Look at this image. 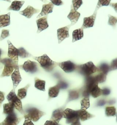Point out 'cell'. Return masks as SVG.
<instances>
[{
  "label": "cell",
  "instance_id": "18",
  "mask_svg": "<svg viewBox=\"0 0 117 125\" xmlns=\"http://www.w3.org/2000/svg\"><path fill=\"white\" fill-rule=\"evenodd\" d=\"M54 5L52 2H49L47 4H44L42 7V11L40 14L38 15L37 18H39L44 15H46L52 13L53 12V9L54 8Z\"/></svg>",
  "mask_w": 117,
  "mask_h": 125
},
{
  "label": "cell",
  "instance_id": "42",
  "mask_svg": "<svg viewBox=\"0 0 117 125\" xmlns=\"http://www.w3.org/2000/svg\"><path fill=\"white\" fill-rule=\"evenodd\" d=\"M107 102L105 99H101L99 100L97 103V106H103L105 105Z\"/></svg>",
  "mask_w": 117,
  "mask_h": 125
},
{
  "label": "cell",
  "instance_id": "45",
  "mask_svg": "<svg viewBox=\"0 0 117 125\" xmlns=\"http://www.w3.org/2000/svg\"><path fill=\"white\" fill-rule=\"evenodd\" d=\"M5 100V93L3 92L0 91V107L4 100Z\"/></svg>",
  "mask_w": 117,
  "mask_h": 125
},
{
  "label": "cell",
  "instance_id": "12",
  "mask_svg": "<svg viewBox=\"0 0 117 125\" xmlns=\"http://www.w3.org/2000/svg\"><path fill=\"white\" fill-rule=\"evenodd\" d=\"M98 10L96 9L94 13L89 17L84 18L83 20V23L82 26V29H88L94 26L95 19L97 14Z\"/></svg>",
  "mask_w": 117,
  "mask_h": 125
},
{
  "label": "cell",
  "instance_id": "51",
  "mask_svg": "<svg viewBox=\"0 0 117 125\" xmlns=\"http://www.w3.org/2000/svg\"><path fill=\"white\" fill-rule=\"evenodd\" d=\"M5 0V1H7V2H11V0Z\"/></svg>",
  "mask_w": 117,
  "mask_h": 125
},
{
  "label": "cell",
  "instance_id": "20",
  "mask_svg": "<svg viewBox=\"0 0 117 125\" xmlns=\"http://www.w3.org/2000/svg\"><path fill=\"white\" fill-rule=\"evenodd\" d=\"M79 117L81 121H84L94 117V115L90 114L86 110L80 109L77 110Z\"/></svg>",
  "mask_w": 117,
  "mask_h": 125
},
{
  "label": "cell",
  "instance_id": "8",
  "mask_svg": "<svg viewBox=\"0 0 117 125\" xmlns=\"http://www.w3.org/2000/svg\"><path fill=\"white\" fill-rule=\"evenodd\" d=\"M21 121V118H18L15 112L7 115L4 121L0 123V125H18Z\"/></svg>",
  "mask_w": 117,
  "mask_h": 125
},
{
  "label": "cell",
  "instance_id": "27",
  "mask_svg": "<svg viewBox=\"0 0 117 125\" xmlns=\"http://www.w3.org/2000/svg\"><path fill=\"white\" fill-rule=\"evenodd\" d=\"M3 114L8 115L15 112L14 108L10 103L3 104Z\"/></svg>",
  "mask_w": 117,
  "mask_h": 125
},
{
  "label": "cell",
  "instance_id": "30",
  "mask_svg": "<svg viewBox=\"0 0 117 125\" xmlns=\"http://www.w3.org/2000/svg\"><path fill=\"white\" fill-rule=\"evenodd\" d=\"M107 116H114L116 115V109L114 106H107L105 108Z\"/></svg>",
  "mask_w": 117,
  "mask_h": 125
},
{
  "label": "cell",
  "instance_id": "43",
  "mask_svg": "<svg viewBox=\"0 0 117 125\" xmlns=\"http://www.w3.org/2000/svg\"><path fill=\"white\" fill-rule=\"evenodd\" d=\"M52 4L55 6H61L63 4L61 0H50Z\"/></svg>",
  "mask_w": 117,
  "mask_h": 125
},
{
  "label": "cell",
  "instance_id": "28",
  "mask_svg": "<svg viewBox=\"0 0 117 125\" xmlns=\"http://www.w3.org/2000/svg\"><path fill=\"white\" fill-rule=\"evenodd\" d=\"M90 94L93 98H96L102 95V89L99 88L98 85H97L91 89L90 92Z\"/></svg>",
  "mask_w": 117,
  "mask_h": 125
},
{
  "label": "cell",
  "instance_id": "14",
  "mask_svg": "<svg viewBox=\"0 0 117 125\" xmlns=\"http://www.w3.org/2000/svg\"><path fill=\"white\" fill-rule=\"evenodd\" d=\"M80 16V13L75 10L72 5H71L70 11L69 15H68V16H67L68 19H69L71 22V23L70 24L71 26L75 25L77 22Z\"/></svg>",
  "mask_w": 117,
  "mask_h": 125
},
{
  "label": "cell",
  "instance_id": "17",
  "mask_svg": "<svg viewBox=\"0 0 117 125\" xmlns=\"http://www.w3.org/2000/svg\"><path fill=\"white\" fill-rule=\"evenodd\" d=\"M64 108H58L56 110H54L51 116V120L52 121H54L57 122L58 123H59L60 120L63 118V112H64Z\"/></svg>",
  "mask_w": 117,
  "mask_h": 125
},
{
  "label": "cell",
  "instance_id": "39",
  "mask_svg": "<svg viewBox=\"0 0 117 125\" xmlns=\"http://www.w3.org/2000/svg\"><path fill=\"white\" fill-rule=\"evenodd\" d=\"M110 71L117 70V58L113 59L110 65Z\"/></svg>",
  "mask_w": 117,
  "mask_h": 125
},
{
  "label": "cell",
  "instance_id": "10",
  "mask_svg": "<svg viewBox=\"0 0 117 125\" xmlns=\"http://www.w3.org/2000/svg\"><path fill=\"white\" fill-rule=\"evenodd\" d=\"M58 66L66 73H72L77 69V65L70 61L58 63Z\"/></svg>",
  "mask_w": 117,
  "mask_h": 125
},
{
  "label": "cell",
  "instance_id": "31",
  "mask_svg": "<svg viewBox=\"0 0 117 125\" xmlns=\"http://www.w3.org/2000/svg\"><path fill=\"white\" fill-rule=\"evenodd\" d=\"M96 81L99 83H103L105 82L106 80L107 75L103 73H99L98 74H96L95 76H94Z\"/></svg>",
  "mask_w": 117,
  "mask_h": 125
},
{
  "label": "cell",
  "instance_id": "22",
  "mask_svg": "<svg viewBox=\"0 0 117 125\" xmlns=\"http://www.w3.org/2000/svg\"><path fill=\"white\" fill-rule=\"evenodd\" d=\"M24 1H18L15 0L13 1L11 6L7 9L8 10H13L16 11H19L21 8H22V5L24 3Z\"/></svg>",
  "mask_w": 117,
  "mask_h": 125
},
{
  "label": "cell",
  "instance_id": "36",
  "mask_svg": "<svg viewBox=\"0 0 117 125\" xmlns=\"http://www.w3.org/2000/svg\"><path fill=\"white\" fill-rule=\"evenodd\" d=\"M72 6L75 10L77 11L83 4L82 0H72Z\"/></svg>",
  "mask_w": 117,
  "mask_h": 125
},
{
  "label": "cell",
  "instance_id": "52",
  "mask_svg": "<svg viewBox=\"0 0 117 125\" xmlns=\"http://www.w3.org/2000/svg\"><path fill=\"white\" fill-rule=\"evenodd\" d=\"M116 117H117V115H116Z\"/></svg>",
  "mask_w": 117,
  "mask_h": 125
},
{
  "label": "cell",
  "instance_id": "35",
  "mask_svg": "<svg viewBox=\"0 0 117 125\" xmlns=\"http://www.w3.org/2000/svg\"><path fill=\"white\" fill-rule=\"evenodd\" d=\"M108 24L110 26H113L115 28L116 25L117 23V18L116 17H114L112 15H108Z\"/></svg>",
  "mask_w": 117,
  "mask_h": 125
},
{
  "label": "cell",
  "instance_id": "23",
  "mask_svg": "<svg viewBox=\"0 0 117 125\" xmlns=\"http://www.w3.org/2000/svg\"><path fill=\"white\" fill-rule=\"evenodd\" d=\"M68 98L67 100V102H69L71 101L79 99L80 96V93L77 90H69Z\"/></svg>",
  "mask_w": 117,
  "mask_h": 125
},
{
  "label": "cell",
  "instance_id": "3",
  "mask_svg": "<svg viewBox=\"0 0 117 125\" xmlns=\"http://www.w3.org/2000/svg\"><path fill=\"white\" fill-rule=\"evenodd\" d=\"M0 62L4 65L3 71L0 76V77H9L13 73L14 70L18 67V65H17L10 58L1 59L0 60Z\"/></svg>",
  "mask_w": 117,
  "mask_h": 125
},
{
  "label": "cell",
  "instance_id": "15",
  "mask_svg": "<svg viewBox=\"0 0 117 125\" xmlns=\"http://www.w3.org/2000/svg\"><path fill=\"white\" fill-rule=\"evenodd\" d=\"M11 77L13 82V88L15 89L22 80V77L19 73V67H18L13 72L11 75Z\"/></svg>",
  "mask_w": 117,
  "mask_h": 125
},
{
  "label": "cell",
  "instance_id": "2",
  "mask_svg": "<svg viewBox=\"0 0 117 125\" xmlns=\"http://www.w3.org/2000/svg\"><path fill=\"white\" fill-rule=\"evenodd\" d=\"M33 58L38 61L41 66L48 72H50L55 67L58 66V63L51 60L46 54H44L39 57H33Z\"/></svg>",
  "mask_w": 117,
  "mask_h": 125
},
{
  "label": "cell",
  "instance_id": "1",
  "mask_svg": "<svg viewBox=\"0 0 117 125\" xmlns=\"http://www.w3.org/2000/svg\"><path fill=\"white\" fill-rule=\"evenodd\" d=\"M76 70L78 73L84 76L85 77L91 76L92 74L98 72V67L92 62H89L84 64L77 65Z\"/></svg>",
  "mask_w": 117,
  "mask_h": 125
},
{
  "label": "cell",
  "instance_id": "29",
  "mask_svg": "<svg viewBox=\"0 0 117 125\" xmlns=\"http://www.w3.org/2000/svg\"><path fill=\"white\" fill-rule=\"evenodd\" d=\"M29 86H30V84H28L27 86H26L25 87L18 89L17 96L20 100L25 98L26 97L27 91Z\"/></svg>",
  "mask_w": 117,
  "mask_h": 125
},
{
  "label": "cell",
  "instance_id": "49",
  "mask_svg": "<svg viewBox=\"0 0 117 125\" xmlns=\"http://www.w3.org/2000/svg\"><path fill=\"white\" fill-rule=\"evenodd\" d=\"M41 0L42 1H43V2L44 3H46V2H48V1L47 0Z\"/></svg>",
  "mask_w": 117,
  "mask_h": 125
},
{
  "label": "cell",
  "instance_id": "44",
  "mask_svg": "<svg viewBox=\"0 0 117 125\" xmlns=\"http://www.w3.org/2000/svg\"><path fill=\"white\" fill-rule=\"evenodd\" d=\"M44 125H60L58 124L57 122H56V121H47L45 123Z\"/></svg>",
  "mask_w": 117,
  "mask_h": 125
},
{
  "label": "cell",
  "instance_id": "4",
  "mask_svg": "<svg viewBox=\"0 0 117 125\" xmlns=\"http://www.w3.org/2000/svg\"><path fill=\"white\" fill-rule=\"evenodd\" d=\"M7 99L9 101V103L13 107V108L18 110L21 114H24V112L22 108V102L16 95L15 94L14 88H13L7 96Z\"/></svg>",
  "mask_w": 117,
  "mask_h": 125
},
{
  "label": "cell",
  "instance_id": "19",
  "mask_svg": "<svg viewBox=\"0 0 117 125\" xmlns=\"http://www.w3.org/2000/svg\"><path fill=\"white\" fill-rule=\"evenodd\" d=\"M10 12L0 16V28L9 26L10 24Z\"/></svg>",
  "mask_w": 117,
  "mask_h": 125
},
{
  "label": "cell",
  "instance_id": "13",
  "mask_svg": "<svg viewBox=\"0 0 117 125\" xmlns=\"http://www.w3.org/2000/svg\"><path fill=\"white\" fill-rule=\"evenodd\" d=\"M47 17V16H45L43 18L37 20L36 23L38 26L37 33H39L41 31L47 29L49 27Z\"/></svg>",
  "mask_w": 117,
  "mask_h": 125
},
{
  "label": "cell",
  "instance_id": "16",
  "mask_svg": "<svg viewBox=\"0 0 117 125\" xmlns=\"http://www.w3.org/2000/svg\"><path fill=\"white\" fill-rule=\"evenodd\" d=\"M39 11V10L35 9L32 7L29 6L23 11H19V13L21 15L24 16L28 19H30L33 15L37 13H38Z\"/></svg>",
  "mask_w": 117,
  "mask_h": 125
},
{
  "label": "cell",
  "instance_id": "32",
  "mask_svg": "<svg viewBox=\"0 0 117 125\" xmlns=\"http://www.w3.org/2000/svg\"><path fill=\"white\" fill-rule=\"evenodd\" d=\"M18 50V56L22 58H25L32 56L31 54H30L28 52H27L25 49H24V48L23 47H20Z\"/></svg>",
  "mask_w": 117,
  "mask_h": 125
},
{
  "label": "cell",
  "instance_id": "48",
  "mask_svg": "<svg viewBox=\"0 0 117 125\" xmlns=\"http://www.w3.org/2000/svg\"><path fill=\"white\" fill-rule=\"evenodd\" d=\"M115 102V101L114 100H109L108 102H107V103L109 104H114Z\"/></svg>",
  "mask_w": 117,
  "mask_h": 125
},
{
  "label": "cell",
  "instance_id": "47",
  "mask_svg": "<svg viewBox=\"0 0 117 125\" xmlns=\"http://www.w3.org/2000/svg\"><path fill=\"white\" fill-rule=\"evenodd\" d=\"M71 125H81L80 121V119L77 120V121L74 122L72 123H71Z\"/></svg>",
  "mask_w": 117,
  "mask_h": 125
},
{
  "label": "cell",
  "instance_id": "21",
  "mask_svg": "<svg viewBox=\"0 0 117 125\" xmlns=\"http://www.w3.org/2000/svg\"><path fill=\"white\" fill-rule=\"evenodd\" d=\"M83 29L82 28L74 30L72 33V42L74 43L77 41L80 40L82 38H83Z\"/></svg>",
  "mask_w": 117,
  "mask_h": 125
},
{
  "label": "cell",
  "instance_id": "46",
  "mask_svg": "<svg viewBox=\"0 0 117 125\" xmlns=\"http://www.w3.org/2000/svg\"><path fill=\"white\" fill-rule=\"evenodd\" d=\"M110 6L113 8L115 11L117 12V3H110Z\"/></svg>",
  "mask_w": 117,
  "mask_h": 125
},
{
  "label": "cell",
  "instance_id": "38",
  "mask_svg": "<svg viewBox=\"0 0 117 125\" xmlns=\"http://www.w3.org/2000/svg\"><path fill=\"white\" fill-rule=\"evenodd\" d=\"M9 35V30H2V33L0 37V41L3 40L4 39L8 37Z\"/></svg>",
  "mask_w": 117,
  "mask_h": 125
},
{
  "label": "cell",
  "instance_id": "50",
  "mask_svg": "<svg viewBox=\"0 0 117 125\" xmlns=\"http://www.w3.org/2000/svg\"><path fill=\"white\" fill-rule=\"evenodd\" d=\"M1 53H2L1 49H0V56H1Z\"/></svg>",
  "mask_w": 117,
  "mask_h": 125
},
{
  "label": "cell",
  "instance_id": "5",
  "mask_svg": "<svg viewBox=\"0 0 117 125\" xmlns=\"http://www.w3.org/2000/svg\"><path fill=\"white\" fill-rule=\"evenodd\" d=\"M25 112L26 114H26L32 121L34 122L38 121L40 118L45 114V113L35 107L27 108Z\"/></svg>",
  "mask_w": 117,
  "mask_h": 125
},
{
  "label": "cell",
  "instance_id": "37",
  "mask_svg": "<svg viewBox=\"0 0 117 125\" xmlns=\"http://www.w3.org/2000/svg\"><path fill=\"white\" fill-rule=\"evenodd\" d=\"M57 85L58 86L59 89H66L69 87V84L67 82L61 80L58 81Z\"/></svg>",
  "mask_w": 117,
  "mask_h": 125
},
{
  "label": "cell",
  "instance_id": "24",
  "mask_svg": "<svg viewBox=\"0 0 117 125\" xmlns=\"http://www.w3.org/2000/svg\"><path fill=\"white\" fill-rule=\"evenodd\" d=\"M98 68L99 71L98 73H102L106 75H107L108 72L111 71L110 65L107 63L103 62L101 63L98 67Z\"/></svg>",
  "mask_w": 117,
  "mask_h": 125
},
{
  "label": "cell",
  "instance_id": "6",
  "mask_svg": "<svg viewBox=\"0 0 117 125\" xmlns=\"http://www.w3.org/2000/svg\"><path fill=\"white\" fill-rule=\"evenodd\" d=\"M63 118L66 119V123L70 124L79 120L77 110H74L69 108L66 109L63 112Z\"/></svg>",
  "mask_w": 117,
  "mask_h": 125
},
{
  "label": "cell",
  "instance_id": "9",
  "mask_svg": "<svg viewBox=\"0 0 117 125\" xmlns=\"http://www.w3.org/2000/svg\"><path fill=\"white\" fill-rule=\"evenodd\" d=\"M7 43L8 44V56L18 65V50L13 46L10 41L8 40Z\"/></svg>",
  "mask_w": 117,
  "mask_h": 125
},
{
  "label": "cell",
  "instance_id": "25",
  "mask_svg": "<svg viewBox=\"0 0 117 125\" xmlns=\"http://www.w3.org/2000/svg\"><path fill=\"white\" fill-rule=\"evenodd\" d=\"M35 87L41 91H45V81L41 80L38 78H35Z\"/></svg>",
  "mask_w": 117,
  "mask_h": 125
},
{
  "label": "cell",
  "instance_id": "34",
  "mask_svg": "<svg viewBox=\"0 0 117 125\" xmlns=\"http://www.w3.org/2000/svg\"><path fill=\"white\" fill-rule=\"evenodd\" d=\"M111 0H98L96 7V9L98 10L99 8L104 6H108L109 5Z\"/></svg>",
  "mask_w": 117,
  "mask_h": 125
},
{
  "label": "cell",
  "instance_id": "11",
  "mask_svg": "<svg viewBox=\"0 0 117 125\" xmlns=\"http://www.w3.org/2000/svg\"><path fill=\"white\" fill-rule=\"evenodd\" d=\"M70 26L71 25L70 24L69 25L57 30V37L58 39V44H60L62 41H64L66 38L69 37V31Z\"/></svg>",
  "mask_w": 117,
  "mask_h": 125
},
{
  "label": "cell",
  "instance_id": "40",
  "mask_svg": "<svg viewBox=\"0 0 117 125\" xmlns=\"http://www.w3.org/2000/svg\"><path fill=\"white\" fill-rule=\"evenodd\" d=\"M24 118H25V121L23 125H34L32 122V121L28 117V116L24 114Z\"/></svg>",
  "mask_w": 117,
  "mask_h": 125
},
{
  "label": "cell",
  "instance_id": "33",
  "mask_svg": "<svg viewBox=\"0 0 117 125\" xmlns=\"http://www.w3.org/2000/svg\"><path fill=\"white\" fill-rule=\"evenodd\" d=\"M81 109L87 110L90 106L89 98H84L80 101Z\"/></svg>",
  "mask_w": 117,
  "mask_h": 125
},
{
  "label": "cell",
  "instance_id": "26",
  "mask_svg": "<svg viewBox=\"0 0 117 125\" xmlns=\"http://www.w3.org/2000/svg\"><path fill=\"white\" fill-rule=\"evenodd\" d=\"M59 88L56 85L54 87H50L49 89V96L50 98H55L57 97L59 92Z\"/></svg>",
  "mask_w": 117,
  "mask_h": 125
},
{
  "label": "cell",
  "instance_id": "41",
  "mask_svg": "<svg viewBox=\"0 0 117 125\" xmlns=\"http://www.w3.org/2000/svg\"><path fill=\"white\" fill-rule=\"evenodd\" d=\"M111 90L109 88H104L102 89V95L103 96H107L110 94Z\"/></svg>",
  "mask_w": 117,
  "mask_h": 125
},
{
  "label": "cell",
  "instance_id": "7",
  "mask_svg": "<svg viewBox=\"0 0 117 125\" xmlns=\"http://www.w3.org/2000/svg\"><path fill=\"white\" fill-rule=\"evenodd\" d=\"M19 68L24 70L27 73H34L38 71V64L34 62H32L30 60H28L22 65L18 66Z\"/></svg>",
  "mask_w": 117,
  "mask_h": 125
}]
</instances>
